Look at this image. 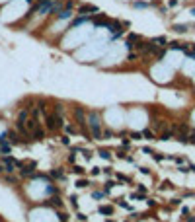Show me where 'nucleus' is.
I'll return each mask as SVG.
<instances>
[{
	"instance_id": "nucleus-1",
	"label": "nucleus",
	"mask_w": 195,
	"mask_h": 222,
	"mask_svg": "<svg viewBox=\"0 0 195 222\" xmlns=\"http://www.w3.org/2000/svg\"><path fill=\"white\" fill-rule=\"evenodd\" d=\"M86 123H88V129H90V136L94 140H102L103 139L102 136V123H100V115H98L96 111H90Z\"/></svg>"
},
{
	"instance_id": "nucleus-2",
	"label": "nucleus",
	"mask_w": 195,
	"mask_h": 222,
	"mask_svg": "<svg viewBox=\"0 0 195 222\" xmlns=\"http://www.w3.org/2000/svg\"><path fill=\"white\" fill-rule=\"evenodd\" d=\"M72 115H74V123L76 125H80V129H82V133L88 136V123H86V111H84V107L76 105L74 111H72Z\"/></svg>"
},
{
	"instance_id": "nucleus-3",
	"label": "nucleus",
	"mask_w": 195,
	"mask_h": 222,
	"mask_svg": "<svg viewBox=\"0 0 195 222\" xmlns=\"http://www.w3.org/2000/svg\"><path fill=\"white\" fill-rule=\"evenodd\" d=\"M43 119H45V129L49 131V133H55V131L63 129V125L59 123V119H57V115L53 113V111H47V113H43Z\"/></svg>"
},
{
	"instance_id": "nucleus-4",
	"label": "nucleus",
	"mask_w": 195,
	"mask_h": 222,
	"mask_svg": "<svg viewBox=\"0 0 195 222\" xmlns=\"http://www.w3.org/2000/svg\"><path fill=\"white\" fill-rule=\"evenodd\" d=\"M23 162L20 160H14L12 156H2V166H4V173H14L16 170H20Z\"/></svg>"
},
{
	"instance_id": "nucleus-5",
	"label": "nucleus",
	"mask_w": 195,
	"mask_h": 222,
	"mask_svg": "<svg viewBox=\"0 0 195 222\" xmlns=\"http://www.w3.org/2000/svg\"><path fill=\"white\" fill-rule=\"evenodd\" d=\"M35 168H37V164L35 162H25L20 166V176L22 177H33L35 176Z\"/></svg>"
},
{
	"instance_id": "nucleus-6",
	"label": "nucleus",
	"mask_w": 195,
	"mask_h": 222,
	"mask_svg": "<svg viewBox=\"0 0 195 222\" xmlns=\"http://www.w3.org/2000/svg\"><path fill=\"white\" fill-rule=\"evenodd\" d=\"M39 207H55V208H63V207H65V203H63V199H60L59 195H51V197H49V201H47V203H39Z\"/></svg>"
},
{
	"instance_id": "nucleus-7",
	"label": "nucleus",
	"mask_w": 195,
	"mask_h": 222,
	"mask_svg": "<svg viewBox=\"0 0 195 222\" xmlns=\"http://www.w3.org/2000/svg\"><path fill=\"white\" fill-rule=\"evenodd\" d=\"M6 136H8V142L12 144V146H20V144H23V139L18 134V131H8Z\"/></svg>"
},
{
	"instance_id": "nucleus-8",
	"label": "nucleus",
	"mask_w": 195,
	"mask_h": 222,
	"mask_svg": "<svg viewBox=\"0 0 195 222\" xmlns=\"http://www.w3.org/2000/svg\"><path fill=\"white\" fill-rule=\"evenodd\" d=\"M78 14L82 16H90V14H98V8L92 4H80L78 6Z\"/></svg>"
},
{
	"instance_id": "nucleus-9",
	"label": "nucleus",
	"mask_w": 195,
	"mask_h": 222,
	"mask_svg": "<svg viewBox=\"0 0 195 222\" xmlns=\"http://www.w3.org/2000/svg\"><path fill=\"white\" fill-rule=\"evenodd\" d=\"M92 22L96 23V28H106L107 25V18L103 14H96V16H92Z\"/></svg>"
},
{
	"instance_id": "nucleus-10",
	"label": "nucleus",
	"mask_w": 195,
	"mask_h": 222,
	"mask_svg": "<svg viewBox=\"0 0 195 222\" xmlns=\"http://www.w3.org/2000/svg\"><path fill=\"white\" fill-rule=\"evenodd\" d=\"M49 177H51V179H59V181H66V176L63 173V170H60V168H55V170H51Z\"/></svg>"
},
{
	"instance_id": "nucleus-11",
	"label": "nucleus",
	"mask_w": 195,
	"mask_h": 222,
	"mask_svg": "<svg viewBox=\"0 0 195 222\" xmlns=\"http://www.w3.org/2000/svg\"><path fill=\"white\" fill-rule=\"evenodd\" d=\"M31 139H35V140H43V139H45V131L41 129V125H37L35 129H33V133H31Z\"/></svg>"
},
{
	"instance_id": "nucleus-12",
	"label": "nucleus",
	"mask_w": 195,
	"mask_h": 222,
	"mask_svg": "<svg viewBox=\"0 0 195 222\" xmlns=\"http://www.w3.org/2000/svg\"><path fill=\"white\" fill-rule=\"evenodd\" d=\"M53 113L57 117H60V119H65V107H63V103H55L53 105Z\"/></svg>"
},
{
	"instance_id": "nucleus-13",
	"label": "nucleus",
	"mask_w": 195,
	"mask_h": 222,
	"mask_svg": "<svg viewBox=\"0 0 195 222\" xmlns=\"http://www.w3.org/2000/svg\"><path fill=\"white\" fill-rule=\"evenodd\" d=\"M47 195H59V189H57V185L53 181H47V187H45Z\"/></svg>"
},
{
	"instance_id": "nucleus-14",
	"label": "nucleus",
	"mask_w": 195,
	"mask_h": 222,
	"mask_svg": "<svg viewBox=\"0 0 195 222\" xmlns=\"http://www.w3.org/2000/svg\"><path fill=\"white\" fill-rule=\"evenodd\" d=\"M174 133H176V127L174 129H170V131H162V134H160V140H170L174 136Z\"/></svg>"
},
{
	"instance_id": "nucleus-15",
	"label": "nucleus",
	"mask_w": 195,
	"mask_h": 222,
	"mask_svg": "<svg viewBox=\"0 0 195 222\" xmlns=\"http://www.w3.org/2000/svg\"><path fill=\"white\" fill-rule=\"evenodd\" d=\"M0 177H2V179H4L6 183H10V185H12V183H18V177H16V176H12V173H2Z\"/></svg>"
},
{
	"instance_id": "nucleus-16",
	"label": "nucleus",
	"mask_w": 195,
	"mask_h": 222,
	"mask_svg": "<svg viewBox=\"0 0 195 222\" xmlns=\"http://www.w3.org/2000/svg\"><path fill=\"white\" fill-rule=\"evenodd\" d=\"M139 41H140V37L137 35V33H129V35H127V43H133V45H137Z\"/></svg>"
},
{
	"instance_id": "nucleus-17",
	"label": "nucleus",
	"mask_w": 195,
	"mask_h": 222,
	"mask_svg": "<svg viewBox=\"0 0 195 222\" xmlns=\"http://www.w3.org/2000/svg\"><path fill=\"white\" fill-rule=\"evenodd\" d=\"M98 210H100V214H113V207H109V205H103Z\"/></svg>"
},
{
	"instance_id": "nucleus-18",
	"label": "nucleus",
	"mask_w": 195,
	"mask_h": 222,
	"mask_svg": "<svg viewBox=\"0 0 195 222\" xmlns=\"http://www.w3.org/2000/svg\"><path fill=\"white\" fill-rule=\"evenodd\" d=\"M88 185H90V181L86 179V177H82V179H78V181H76V187H78V189H86Z\"/></svg>"
},
{
	"instance_id": "nucleus-19",
	"label": "nucleus",
	"mask_w": 195,
	"mask_h": 222,
	"mask_svg": "<svg viewBox=\"0 0 195 222\" xmlns=\"http://www.w3.org/2000/svg\"><path fill=\"white\" fill-rule=\"evenodd\" d=\"M174 31H178V33H186V31H187V25H186V23H176V25H174Z\"/></svg>"
},
{
	"instance_id": "nucleus-20",
	"label": "nucleus",
	"mask_w": 195,
	"mask_h": 222,
	"mask_svg": "<svg viewBox=\"0 0 195 222\" xmlns=\"http://www.w3.org/2000/svg\"><path fill=\"white\" fill-rule=\"evenodd\" d=\"M57 216H59V222H68V213H63V210H59L57 213Z\"/></svg>"
},
{
	"instance_id": "nucleus-21",
	"label": "nucleus",
	"mask_w": 195,
	"mask_h": 222,
	"mask_svg": "<svg viewBox=\"0 0 195 222\" xmlns=\"http://www.w3.org/2000/svg\"><path fill=\"white\" fill-rule=\"evenodd\" d=\"M140 134H143L144 139H148V140H154V133H152V131H150V129H144V131H143V133H140Z\"/></svg>"
},
{
	"instance_id": "nucleus-22",
	"label": "nucleus",
	"mask_w": 195,
	"mask_h": 222,
	"mask_svg": "<svg viewBox=\"0 0 195 222\" xmlns=\"http://www.w3.org/2000/svg\"><path fill=\"white\" fill-rule=\"evenodd\" d=\"M100 156H102L103 160H111V152H109V150H100Z\"/></svg>"
},
{
	"instance_id": "nucleus-23",
	"label": "nucleus",
	"mask_w": 195,
	"mask_h": 222,
	"mask_svg": "<svg viewBox=\"0 0 195 222\" xmlns=\"http://www.w3.org/2000/svg\"><path fill=\"white\" fill-rule=\"evenodd\" d=\"M106 191H94V195H92V197H94V199H103V197H106Z\"/></svg>"
},
{
	"instance_id": "nucleus-24",
	"label": "nucleus",
	"mask_w": 195,
	"mask_h": 222,
	"mask_svg": "<svg viewBox=\"0 0 195 222\" xmlns=\"http://www.w3.org/2000/svg\"><path fill=\"white\" fill-rule=\"evenodd\" d=\"M176 139L180 140V142H183V144H187V142H189V136H187V134H178Z\"/></svg>"
},
{
	"instance_id": "nucleus-25",
	"label": "nucleus",
	"mask_w": 195,
	"mask_h": 222,
	"mask_svg": "<svg viewBox=\"0 0 195 222\" xmlns=\"http://www.w3.org/2000/svg\"><path fill=\"white\" fill-rule=\"evenodd\" d=\"M76 173V176H84V168L82 166H74V170H72Z\"/></svg>"
},
{
	"instance_id": "nucleus-26",
	"label": "nucleus",
	"mask_w": 195,
	"mask_h": 222,
	"mask_svg": "<svg viewBox=\"0 0 195 222\" xmlns=\"http://www.w3.org/2000/svg\"><path fill=\"white\" fill-rule=\"evenodd\" d=\"M152 43H158V45H166L168 41H166V37H156V39H154Z\"/></svg>"
},
{
	"instance_id": "nucleus-27",
	"label": "nucleus",
	"mask_w": 195,
	"mask_h": 222,
	"mask_svg": "<svg viewBox=\"0 0 195 222\" xmlns=\"http://www.w3.org/2000/svg\"><path fill=\"white\" fill-rule=\"evenodd\" d=\"M133 6H135V8H146V2H133Z\"/></svg>"
},
{
	"instance_id": "nucleus-28",
	"label": "nucleus",
	"mask_w": 195,
	"mask_h": 222,
	"mask_svg": "<svg viewBox=\"0 0 195 222\" xmlns=\"http://www.w3.org/2000/svg\"><path fill=\"white\" fill-rule=\"evenodd\" d=\"M65 131H66L68 134H74V133H76V131H74V127H72V125H66V127H65Z\"/></svg>"
},
{
	"instance_id": "nucleus-29",
	"label": "nucleus",
	"mask_w": 195,
	"mask_h": 222,
	"mask_svg": "<svg viewBox=\"0 0 195 222\" xmlns=\"http://www.w3.org/2000/svg\"><path fill=\"white\" fill-rule=\"evenodd\" d=\"M68 162H70V164H74V162H76V152H74V150H72V154L68 156Z\"/></svg>"
},
{
	"instance_id": "nucleus-30",
	"label": "nucleus",
	"mask_w": 195,
	"mask_h": 222,
	"mask_svg": "<svg viewBox=\"0 0 195 222\" xmlns=\"http://www.w3.org/2000/svg\"><path fill=\"white\" fill-rule=\"evenodd\" d=\"M113 185H115L113 181H107V183H106V189H103V191H106V193H109V189H111Z\"/></svg>"
},
{
	"instance_id": "nucleus-31",
	"label": "nucleus",
	"mask_w": 195,
	"mask_h": 222,
	"mask_svg": "<svg viewBox=\"0 0 195 222\" xmlns=\"http://www.w3.org/2000/svg\"><path fill=\"white\" fill-rule=\"evenodd\" d=\"M152 158H154V160H156V162H160V160H164V156H162V154H154V152H152Z\"/></svg>"
},
{
	"instance_id": "nucleus-32",
	"label": "nucleus",
	"mask_w": 195,
	"mask_h": 222,
	"mask_svg": "<svg viewBox=\"0 0 195 222\" xmlns=\"http://www.w3.org/2000/svg\"><path fill=\"white\" fill-rule=\"evenodd\" d=\"M189 142H193V144H195V129L189 133Z\"/></svg>"
},
{
	"instance_id": "nucleus-33",
	"label": "nucleus",
	"mask_w": 195,
	"mask_h": 222,
	"mask_svg": "<svg viewBox=\"0 0 195 222\" xmlns=\"http://www.w3.org/2000/svg\"><path fill=\"white\" fill-rule=\"evenodd\" d=\"M131 136H133V139H135V140L143 139V134H140V133H131Z\"/></svg>"
},
{
	"instance_id": "nucleus-34",
	"label": "nucleus",
	"mask_w": 195,
	"mask_h": 222,
	"mask_svg": "<svg viewBox=\"0 0 195 222\" xmlns=\"http://www.w3.org/2000/svg\"><path fill=\"white\" fill-rule=\"evenodd\" d=\"M70 203H72V207H78V203H76V195H72V197H70Z\"/></svg>"
},
{
	"instance_id": "nucleus-35",
	"label": "nucleus",
	"mask_w": 195,
	"mask_h": 222,
	"mask_svg": "<svg viewBox=\"0 0 195 222\" xmlns=\"http://www.w3.org/2000/svg\"><path fill=\"white\" fill-rule=\"evenodd\" d=\"M127 59H129V60H137V53H133V51H131V53H129V57H127Z\"/></svg>"
},
{
	"instance_id": "nucleus-36",
	"label": "nucleus",
	"mask_w": 195,
	"mask_h": 222,
	"mask_svg": "<svg viewBox=\"0 0 195 222\" xmlns=\"http://www.w3.org/2000/svg\"><path fill=\"white\" fill-rule=\"evenodd\" d=\"M121 144H123V148H129V146H131V140H127V139H123V142H121Z\"/></svg>"
},
{
	"instance_id": "nucleus-37",
	"label": "nucleus",
	"mask_w": 195,
	"mask_h": 222,
	"mask_svg": "<svg viewBox=\"0 0 195 222\" xmlns=\"http://www.w3.org/2000/svg\"><path fill=\"white\" fill-rule=\"evenodd\" d=\"M60 142H63V144H70V140H68V136H63V139H60Z\"/></svg>"
},
{
	"instance_id": "nucleus-38",
	"label": "nucleus",
	"mask_w": 195,
	"mask_h": 222,
	"mask_svg": "<svg viewBox=\"0 0 195 222\" xmlns=\"http://www.w3.org/2000/svg\"><path fill=\"white\" fill-rule=\"evenodd\" d=\"M76 216H78V220H82V222L86 220V214H82V213H78V214H76Z\"/></svg>"
},
{
	"instance_id": "nucleus-39",
	"label": "nucleus",
	"mask_w": 195,
	"mask_h": 222,
	"mask_svg": "<svg viewBox=\"0 0 195 222\" xmlns=\"http://www.w3.org/2000/svg\"><path fill=\"white\" fill-rule=\"evenodd\" d=\"M119 207H123V208H129V205H127L125 201H119Z\"/></svg>"
},
{
	"instance_id": "nucleus-40",
	"label": "nucleus",
	"mask_w": 195,
	"mask_h": 222,
	"mask_svg": "<svg viewBox=\"0 0 195 222\" xmlns=\"http://www.w3.org/2000/svg\"><path fill=\"white\" fill-rule=\"evenodd\" d=\"M2 173H4V166H2V164H0V176H2Z\"/></svg>"
},
{
	"instance_id": "nucleus-41",
	"label": "nucleus",
	"mask_w": 195,
	"mask_h": 222,
	"mask_svg": "<svg viewBox=\"0 0 195 222\" xmlns=\"http://www.w3.org/2000/svg\"><path fill=\"white\" fill-rule=\"evenodd\" d=\"M189 171H195V166H189Z\"/></svg>"
},
{
	"instance_id": "nucleus-42",
	"label": "nucleus",
	"mask_w": 195,
	"mask_h": 222,
	"mask_svg": "<svg viewBox=\"0 0 195 222\" xmlns=\"http://www.w3.org/2000/svg\"><path fill=\"white\" fill-rule=\"evenodd\" d=\"M191 14H193V16H195V8H193V10H191Z\"/></svg>"
},
{
	"instance_id": "nucleus-43",
	"label": "nucleus",
	"mask_w": 195,
	"mask_h": 222,
	"mask_svg": "<svg viewBox=\"0 0 195 222\" xmlns=\"http://www.w3.org/2000/svg\"><path fill=\"white\" fill-rule=\"evenodd\" d=\"M106 222H113V220H106Z\"/></svg>"
}]
</instances>
